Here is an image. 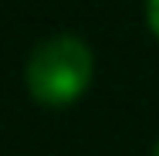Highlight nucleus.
I'll return each instance as SVG.
<instances>
[{
  "label": "nucleus",
  "instance_id": "f257e3e1",
  "mask_svg": "<svg viewBox=\"0 0 159 156\" xmlns=\"http://www.w3.org/2000/svg\"><path fill=\"white\" fill-rule=\"evenodd\" d=\"M92 75H95L92 48L75 34H54L31 51L24 68V85L37 105L64 109L88 92Z\"/></svg>",
  "mask_w": 159,
  "mask_h": 156
},
{
  "label": "nucleus",
  "instance_id": "f03ea898",
  "mask_svg": "<svg viewBox=\"0 0 159 156\" xmlns=\"http://www.w3.org/2000/svg\"><path fill=\"white\" fill-rule=\"evenodd\" d=\"M146 24L159 37V0H146Z\"/></svg>",
  "mask_w": 159,
  "mask_h": 156
},
{
  "label": "nucleus",
  "instance_id": "7ed1b4c3",
  "mask_svg": "<svg viewBox=\"0 0 159 156\" xmlns=\"http://www.w3.org/2000/svg\"><path fill=\"white\" fill-rule=\"evenodd\" d=\"M152 156H159V143H156V149H152Z\"/></svg>",
  "mask_w": 159,
  "mask_h": 156
}]
</instances>
